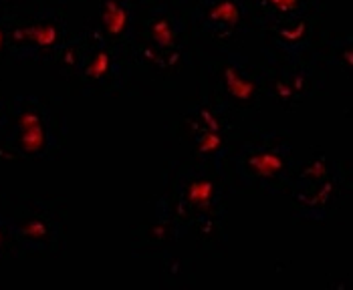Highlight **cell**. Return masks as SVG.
<instances>
[{"instance_id": "cell-1", "label": "cell", "mask_w": 353, "mask_h": 290, "mask_svg": "<svg viewBox=\"0 0 353 290\" xmlns=\"http://www.w3.org/2000/svg\"><path fill=\"white\" fill-rule=\"evenodd\" d=\"M65 123L59 111L37 97H19L6 113L4 139L21 158H47L63 143Z\"/></svg>"}, {"instance_id": "cell-2", "label": "cell", "mask_w": 353, "mask_h": 290, "mask_svg": "<svg viewBox=\"0 0 353 290\" xmlns=\"http://www.w3.org/2000/svg\"><path fill=\"white\" fill-rule=\"evenodd\" d=\"M67 23L53 10H39L8 28L10 51L21 61H45L65 49Z\"/></svg>"}, {"instance_id": "cell-3", "label": "cell", "mask_w": 353, "mask_h": 290, "mask_svg": "<svg viewBox=\"0 0 353 290\" xmlns=\"http://www.w3.org/2000/svg\"><path fill=\"white\" fill-rule=\"evenodd\" d=\"M69 54L65 65L73 71L77 79H81L85 87L103 89L119 81V73L123 69L117 53L109 47L101 37H85L77 45L67 47Z\"/></svg>"}, {"instance_id": "cell-4", "label": "cell", "mask_w": 353, "mask_h": 290, "mask_svg": "<svg viewBox=\"0 0 353 290\" xmlns=\"http://www.w3.org/2000/svg\"><path fill=\"white\" fill-rule=\"evenodd\" d=\"M293 161L291 143L281 135L267 133L246 141L241 147L239 167L248 180L271 182L289 172Z\"/></svg>"}, {"instance_id": "cell-5", "label": "cell", "mask_w": 353, "mask_h": 290, "mask_svg": "<svg viewBox=\"0 0 353 290\" xmlns=\"http://www.w3.org/2000/svg\"><path fill=\"white\" fill-rule=\"evenodd\" d=\"M178 30L180 25L176 23V19H172V14H152L143 32V51L152 61L162 65H165L170 59H178Z\"/></svg>"}, {"instance_id": "cell-6", "label": "cell", "mask_w": 353, "mask_h": 290, "mask_svg": "<svg viewBox=\"0 0 353 290\" xmlns=\"http://www.w3.org/2000/svg\"><path fill=\"white\" fill-rule=\"evenodd\" d=\"M222 87L232 103L248 105L256 99L259 79L245 61H228L222 69Z\"/></svg>"}, {"instance_id": "cell-7", "label": "cell", "mask_w": 353, "mask_h": 290, "mask_svg": "<svg viewBox=\"0 0 353 290\" xmlns=\"http://www.w3.org/2000/svg\"><path fill=\"white\" fill-rule=\"evenodd\" d=\"M198 19L204 30H208L212 37H230L241 27L243 10L234 0H218L206 4L204 12Z\"/></svg>"}, {"instance_id": "cell-8", "label": "cell", "mask_w": 353, "mask_h": 290, "mask_svg": "<svg viewBox=\"0 0 353 290\" xmlns=\"http://www.w3.org/2000/svg\"><path fill=\"white\" fill-rule=\"evenodd\" d=\"M261 4L279 23L301 19V12L307 8L305 0H261Z\"/></svg>"}, {"instance_id": "cell-9", "label": "cell", "mask_w": 353, "mask_h": 290, "mask_svg": "<svg viewBox=\"0 0 353 290\" xmlns=\"http://www.w3.org/2000/svg\"><path fill=\"white\" fill-rule=\"evenodd\" d=\"M281 79H285V81H301V79H303V77H299V75H293V77H281ZM285 81H279V87H285V85H287ZM287 99H301L299 83H293V89H289V93H287Z\"/></svg>"}, {"instance_id": "cell-10", "label": "cell", "mask_w": 353, "mask_h": 290, "mask_svg": "<svg viewBox=\"0 0 353 290\" xmlns=\"http://www.w3.org/2000/svg\"><path fill=\"white\" fill-rule=\"evenodd\" d=\"M6 113H8L6 103H4V101H0V130H4V123H6Z\"/></svg>"}, {"instance_id": "cell-11", "label": "cell", "mask_w": 353, "mask_h": 290, "mask_svg": "<svg viewBox=\"0 0 353 290\" xmlns=\"http://www.w3.org/2000/svg\"><path fill=\"white\" fill-rule=\"evenodd\" d=\"M2 4H19V2H27V0H0Z\"/></svg>"}, {"instance_id": "cell-12", "label": "cell", "mask_w": 353, "mask_h": 290, "mask_svg": "<svg viewBox=\"0 0 353 290\" xmlns=\"http://www.w3.org/2000/svg\"><path fill=\"white\" fill-rule=\"evenodd\" d=\"M0 41H2V25H0Z\"/></svg>"}]
</instances>
